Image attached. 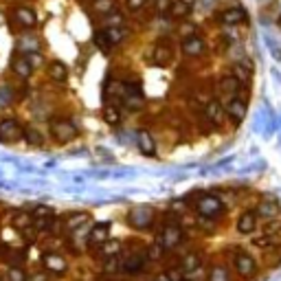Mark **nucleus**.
Returning a JSON list of instances; mask_svg holds the SVG:
<instances>
[{
  "instance_id": "f257e3e1",
  "label": "nucleus",
  "mask_w": 281,
  "mask_h": 281,
  "mask_svg": "<svg viewBox=\"0 0 281 281\" xmlns=\"http://www.w3.org/2000/svg\"><path fill=\"white\" fill-rule=\"evenodd\" d=\"M49 130H51L53 140H57V143H71V140H75L79 134L77 125L71 119H51Z\"/></svg>"
},
{
  "instance_id": "f03ea898",
  "label": "nucleus",
  "mask_w": 281,
  "mask_h": 281,
  "mask_svg": "<svg viewBox=\"0 0 281 281\" xmlns=\"http://www.w3.org/2000/svg\"><path fill=\"white\" fill-rule=\"evenodd\" d=\"M196 213L206 220H218L222 213H224V202H222L218 196H211V194L202 196L200 200L196 202Z\"/></svg>"
},
{
  "instance_id": "7ed1b4c3",
  "label": "nucleus",
  "mask_w": 281,
  "mask_h": 281,
  "mask_svg": "<svg viewBox=\"0 0 281 281\" xmlns=\"http://www.w3.org/2000/svg\"><path fill=\"white\" fill-rule=\"evenodd\" d=\"M233 266L238 270V275L244 279L255 277V272H257V262L248 253H244V250H235L233 253Z\"/></svg>"
},
{
  "instance_id": "20e7f679",
  "label": "nucleus",
  "mask_w": 281,
  "mask_h": 281,
  "mask_svg": "<svg viewBox=\"0 0 281 281\" xmlns=\"http://www.w3.org/2000/svg\"><path fill=\"white\" fill-rule=\"evenodd\" d=\"M158 242H160V248L162 250H174L178 244L182 242V231L178 224H165L162 226V231L158 235Z\"/></svg>"
},
{
  "instance_id": "39448f33",
  "label": "nucleus",
  "mask_w": 281,
  "mask_h": 281,
  "mask_svg": "<svg viewBox=\"0 0 281 281\" xmlns=\"http://www.w3.org/2000/svg\"><path fill=\"white\" fill-rule=\"evenodd\" d=\"M25 138V128L16 119H0V140L3 143H16Z\"/></svg>"
},
{
  "instance_id": "423d86ee",
  "label": "nucleus",
  "mask_w": 281,
  "mask_h": 281,
  "mask_svg": "<svg viewBox=\"0 0 281 281\" xmlns=\"http://www.w3.org/2000/svg\"><path fill=\"white\" fill-rule=\"evenodd\" d=\"M33 213V228L35 231H51L55 226V218H53V211L46 209V206H38Z\"/></svg>"
},
{
  "instance_id": "0eeeda50",
  "label": "nucleus",
  "mask_w": 281,
  "mask_h": 281,
  "mask_svg": "<svg viewBox=\"0 0 281 281\" xmlns=\"http://www.w3.org/2000/svg\"><path fill=\"white\" fill-rule=\"evenodd\" d=\"M108 238H110V222H97V224L88 231V244H90V246L101 248L103 244L108 242Z\"/></svg>"
},
{
  "instance_id": "6e6552de",
  "label": "nucleus",
  "mask_w": 281,
  "mask_h": 281,
  "mask_svg": "<svg viewBox=\"0 0 281 281\" xmlns=\"http://www.w3.org/2000/svg\"><path fill=\"white\" fill-rule=\"evenodd\" d=\"M226 116L233 123H242L246 116V99L244 97H231L226 103Z\"/></svg>"
},
{
  "instance_id": "1a4fd4ad",
  "label": "nucleus",
  "mask_w": 281,
  "mask_h": 281,
  "mask_svg": "<svg viewBox=\"0 0 281 281\" xmlns=\"http://www.w3.org/2000/svg\"><path fill=\"white\" fill-rule=\"evenodd\" d=\"M42 264H44V268L49 272H53V275H64V272L68 270V262L57 253H46L42 257Z\"/></svg>"
},
{
  "instance_id": "9d476101",
  "label": "nucleus",
  "mask_w": 281,
  "mask_h": 281,
  "mask_svg": "<svg viewBox=\"0 0 281 281\" xmlns=\"http://www.w3.org/2000/svg\"><path fill=\"white\" fill-rule=\"evenodd\" d=\"M180 49H182V53H184V55H189V57H198V55H202V53H204L206 44H204L202 38H198V35H189V38H184V40H182Z\"/></svg>"
},
{
  "instance_id": "9b49d317",
  "label": "nucleus",
  "mask_w": 281,
  "mask_h": 281,
  "mask_svg": "<svg viewBox=\"0 0 281 281\" xmlns=\"http://www.w3.org/2000/svg\"><path fill=\"white\" fill-rule=\"evenodd\" d=\"M152 218H154L152 209H136V211H130V224L134 226V228H138V231H145V228L152 224Z\"/></svg>"
},
{
  "instance_id": "f8f14e48",
  "label": "nucleus",
  "mask_w": 281,
  "mask_h": 281,
  "mask_svg": "<svg viewBox=\"0 0 281 281\" xmlns=\"http://www.w3.org/2000/svg\"><path fill=\"white\" fill-rule=\"evenodd\" d=\"M204 114H206V119H209L211 123L220 125L222 121H224V116H226V106H222V103H220L218 99H213V101L206 103Z\"/></svg>"
},
{
  "instance_id": "ddd939ff",
  "label": "nucleus",
  "mask_w": 281,
  "mask_h": 281,
  "mask_svg": "<svg viewBox=\"0 0 281 281\" xmlns=\"http://www.w3.org/2000/svg\"><path fill=\"white\" fill-rule=\"evenodd\" d=\"M88 220H90V216H88L86 211L68 213V216L64 218V228L66 231H77V228H84L88 224Z\"/></svg>"
},
{
  "instance_id": "4468645a",
  "label": "nucleus",
  "mask_w": 281,
  "mask_h": 281,
  "mask_svg": "<svg viewBox=\"0 0 281 281\" xmlns=\"http://www.w3.org/2000/svg\"><path fill=\"white\" fill-rule=\"evenodd\" d=\"M246 20V11L242 7H228L220 13V22L222 25H240V22Z\"/></svg>"
},
{
  "instance_id": "2eb2a0df",
  "label": "nucleus",
  "mask_w": 281,
  "mask_h": 281,
  "mask_svg": "<svg viewBox=\"0 0 281 281\" xmlns=\"http://www.w3.org/2000/svg\"><path fill=\"white\" fill-rule=\"evenodd\" d=\"M13 20L20 22V25L27 27V29L38 25V18H35L33 9H27V7H16V9H13Z\"/></svg>"
},
{
  "instance_id": "dca6fc26",
  "label": "nucleus",
  "mask_w": 281,
  "mask_h": 281,
  "mask_svg": "<svg viewBox=\"0 0 281 281\" xmlns=\"http://www.w3.org/2000/svg\"><path fill=\"white\" fill-rule=\"evenodd\" d=\"M257 228V213H253V211H244L242 216H240V220H238V231L242 233V235H250Z\"/></svg>"
},
{
  "instance_id": "f3484780",
  "label": "nucleus",
  "mask_w": 281,
  "mask_h": 281,
  "mask_svg": "<svg viewBox=\"0 0 281 281\" xmlns=\"http://www.w3.org/2000/svg\"><path fill=\"white\" fill-rule=\"evenodd\" d=\"M11 68H13V73H16L18 77L27 79L33 73V64L29 62L27 55H16V57H13V62H11Z\"/></svg>"
},
{
  "instance_id": "a211bd4d",
  "label": "nucleus",
  "mask_w": 281,
  "mask_h": 281,
  "mask_svg": "<svg viewBox=\"0 0 281 281\" xmlns=\"http://www.w3.org/2000/svg\"><path fill=\"white\" fill-rule=\"evenodd\" d=\"M49 77L53 81H57V84H64V81L68 79V68H66V64L60 60L51 62L49 64Z\"/></svg>"
},
{
  "instance_id": "6ab92c4d",
  "label": "nucleus",
  "mask_w": 281,
  "mask_h": 281,
  "mask_svg": "<svg viewBox=\"0 0 281 281\" xmlns=\"http://www.w3.org/2000/svg\"><path fill=\"white\" fill-rule=\"evenodd\" d=\"M11 224H13V228H18V231H27V228L33 226V213L31 211H18L16 216L11 218Z\"/></svg>"
},
{
  "instance_id": "aec40b11",
  "label": "nucleus",
  "mask_w": 281,
  "mask_h": 281,
  "mask_svg": "<svg viewBox=\"0 0 281 281\" xmlns=\"http://www.w3.org/2000/svg\"><path fill=\"white\" fill-rule=\"evenodd\" d=\"M152 60L156 62L158 66H165L169 60H172V49L167 46V44H156V49H154V55H152Z\"/></svg>"
},
{
  "instance_id": "412c9836",
  "label": "nucleus",
  "mask_w": 281,
  "mask_h": 281,
  "mask_svg": "<svg viewBox=\"0 0 281 281\" xmlns=\"http://www.w3.org/2000/svg\"><path fill=\"white\" fill-rule=\"evenodd\" d=\"M200 264H202V257H200V255H198V253H187V255L182 257L180 268L184 270V275H191V272H194Z\"/></svg>"
},
{
  "instance_id": "4be33fe9",
  "label": "nucleus",
  "mask_w": 281,
  "mask_h": 281,
  "mask_svg": "<svg viewBox=\"0 0 281 281\" xmlns=\"http://www.w3.org/2000/svg\"><path fill=\"white\" fill-rule=\"evenodd\" d=\"M257 216H262V218H277L279 216V206L272 202V200H262L260 206H257Z\"/></svg>"
},
{
  "instance_id": "5701e85b",
  "label": "nucleus",
  "mask_w": 281,
  "mask_h": 281,
  "mask_svg": "<svg viewBox=\"0 0 281 281\" xmlns=\"http://www.w3.org/2000/svg\"><path fill=\"white\" fill-rule=\"evenodd\" d=\"M145 255H132L125 260V266L123 268L128 270V272H138V270H143V266H145Z\"/></svg>"
},
{
  "instance_id": "b1692460",
  "label": "nucleus",
  "mask_w": 281,
  "mask_h": 281,
  "mask_svg": "<svg viewBox=\"0 0 281 281\" xmlns=\"http://www.w3.org/2000/svg\"><path fill=\"white\" fill-rule=\"evenodd\" d=\"M25 140L29 145H42L44 143V136L38 128H33V125H27L25 128Z\"/></svg>"
},
{
  "instance_id": "393cba45",
  "label": "nucleus",
  "mask_w": 281,
  "mask_h": 281,
  "mask_svg": "<svg viewBox=\"0 0 281 281\" xmlns=\"http://www.w3.org/2000/svg\"><path fill=\"white\" fill-rule=\"evenodd\" d=\"M189 11H191V5L184 3V0H178V3L172 5L169 16H172V18H184V16H189Z\"/></svg>"
},
{
  "instance_id": "a878e982",
  "label": "nucleus",
  "mask_w": 281,
  "mask_h": 281,
  "mask_svg": "<svg viewBox=\"0 0 281 281\" xmlns=\"http://www.w3.org/2000/svg\"><path fill=\"white\" fill-rule=\"evenodd\" d=\"M233 75L238 77V81L242 86H248V81H250V68L246 64H235L233 66Z\"/></svg>"
},
{
  "instance_id": "bb28decb",
  "label": "nucleus",
  "mask_w": 281,
  "mask_h": 281,
  "mask_svg": "<svg viewBox=\"0 0 281 281\" xmlns=\"http://www.w3.org/2000/svg\"><path fill=\"white\" fill-rule=\"evenodd\" d=\"M138 147L143 154H154L156 152V147H154V138L147 134V132H140L138 134Z\"/></svg>"
},
{
  "instance_id": "cd10ccee",
  "label": "nucleus",
  "mask_w": 281,
  "mask_h": 281,
  "mask_svg": "<svg viewBox=\"0 0 281 281\" xmlns=\"http://www.w3.org/2000/svg\"><path fill=\"white\" fill-rule=\"evenodd\" d=\"M220 88L224 92H238V88H242V84L238 81V77H235V75H226V77H222Z\"/></svg>"
},
{
  "instance_id": "c85d7f7f",
  "label": "nucleus",
  "mask_w": 281,
  "mask_h": 281,
  "mask_svg": "<svg viewBox=\"0 0 281 281\" xmlns=\"http://www.w3.org/2000/svg\"><path fill=\"white\" fill-rule=\"evenodd\" d=\"M103 119H106V123H110V125H116L121 121L119 108H116V106H106V108H103Z\"/></svg>"
},
{
  "instance_id": "c756f323",
  "label": "nucleus",
  "mask_w": 281,
  "mask_h": 281,
  "mask_svg": "<svg viewBox=\"0 0 281 281\" xmlns=\"http://www.w3.org/2000/svg\"><path fill=\"white\" fill-rule=\"evenodd\" d=\"M209 281H231V275L224 266H213L209 272Z\"/></svg>"
},
{
  "instance_id": "7c9ffc66",
  "label": "nucleus",
  "mask_w": 281,
  "mask_h": 281,
  "mask_svg": "<svg viewBox=\"0 0 281 281\" xmlns=\"http://www.w3.org/2000/svg\"><path fill=\"white\" fill-rule=\"evenodd\" d=\"M95 44H97L103 53H108V51L112 49V42H110V38H108V31H97V33H95Z\"/></svg>"
},
{
  "instance_id": "2f4dec72",
  "label": "nucleus",
  "mask_w": 281,
  "mask_h": 281,
  "mask_svg": "<svg viewBox=\"0 0 281 281\" xmlns=\"http://www.w3.org/2000/svg\"><path fill=\"white\" fill-rule=\"evenodd\" d=\"M7 279L9 281H29L27 272L20 268V266H11V268H7Z\"/></svg>"
},
{
  "instance_id": "473e14b6",
  "label": "nucleus",
  "mask_w": 281,
  "mask_h": 281,
  "mask_svg": "<svg viewBox=\"0 0 281 281\" xmlns=\"http://www.w3.org/2000/svg\"><path fill=\"white\" fill-rule=\"evenodd\" d=\"M106 31H108V38H110V42H112V46L125 38V29H121V27H110V29H106Z\"/></svg>"
},
{
  "instance_id": "72a5a7b5",
  "label": "nucleus",
  "mask_w": 281,
  "mask_h": 281,
  "mask_svg": "<svg viewBox=\"0 0 281 281\" xmlns=\"http://www.w3.org/2000/svg\"><path fill=\"white\" fill-rule=\"evenodd\" d=\"M275 238L272 235H262V238H253V246H257V248H272L275 246Z\"/></svg>"
},
{
  "instance_id": "f704fd0d",
  "label": "nucleus",
  "mask_w": 281,
  "mask_h": 281,
  "mask_svg": "<svg viewBox=\"0 0 281 281\" xmlns=\"http://www.w3.org/2000/svg\"><path fill=\"white\" fill-rule=\"evenodd\" d=\"M101 250V255H106V257H116V253H119V242H106L103 246L99 248Z\"/></svg>"
},
{
  "instance_id": "c9c22d12",
  "label": "nucleus",
  "mask_w": 281,
  "mask_h": 281,
  "mask_svg": "<svg viewBox=\"0 0 281 281\" xmlns=\"http://www.w3.org/2000/svg\"><path fill=\"white\" fill-rule=\"evenodd\" d=\"M95 11H99V13L114 11V0H95Z\"/></svg>"
},
{
  "instance_id": "e433bc0d",
  "label": "nucleus",
  "mask_w": 281,
  "mask_h": 281,
  "mask_svg": "<svg viewBox=\"0 0 281 281\" xmlns=\"http://www.w3.org/2000/svg\"><path fill=\"white\" fill-rule=\"evenodd\" d=\"M165 277H167V281H184V270L182 268H167Z\"/></svg>"
},
{
  "instance_id": "4c0bfd02",
  "label": "nucleus",
  "mask_w": 281,
  "mask_h": 281,
  "mask_svg": "<svg viewBox=\"0 0 281 281\" xmlns=\"http://www.w3.org/2000/svg\"><path fill=\"white\" fill-rule=\"evenodd\" d=\"M147 3H150V0H128L125 5H128V9H132V11H138L140 7H145Z\"/></svg>"
},
{
  "instance_id": "58836bf2",
  "label": "nucleus",
  "mask_w": 281,
  "mask_h": 281,
  "mask_svg": "<svg viewBox=\"0 0 281 281\" xmlns=\"http://www.w3.org/2000/svg\"><path fill=\"white\" fill-rule=\"evenodd\" d=\"M172 0H158V3H156V9L162 13V11H169V9H172Z\"/></svg>"
},
{
  "instance_id": "ea45409f",
  "label": "nucleus",
  "mask_w": 281,
  "mask_h": 281,
  "mask_svg": "<svg viewBox=\"0 0 281 281\" xmlns=\"http://www.w3.org/2000/svg\"><path fill=\"white\" fill-rule=\"evenodd\" d=\"M42 279H46V277H42V275H35L33 277V281H42Z\"/></svg>"
},
{
  "instance_id": "a19ab883",
  "label": "nucleus",
  "mask_w": 281,
  "mask_h": 281,
  "mask_svg": "<svg viewBox=\"0 0 281 281\" xmlns=\"http://www.w3.org/2000/svg\"><path fill=\"white\" fill-rule=\"evenodd\" d=\"M0 281H3V279H0Z\"/></svg>"
}]
</instances>
